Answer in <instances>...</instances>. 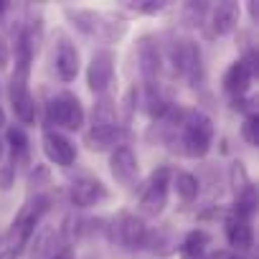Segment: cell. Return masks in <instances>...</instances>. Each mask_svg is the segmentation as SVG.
Returning <instances> with one entry per match:
<instances>
[{
  "mask_svg": "<svg viewBox=\"0 0 259 259\" xmlns=\"http://www.w3.org/2000/svg\"><path fill=\"white\" fill-rule=\"evenodd\" d=\"M181 148L191 158H203L213 143V124L211 117L203 112H186L181 122Z\"/></svg>",
  "mask_w": 259,
  "mask_h": 259,
  "instance_id": "obj_1",
  "label": "cell"
},
{
  "mask_svg": "<svg viewBox=\"0 0 259 259\" xmlns=\"http://www.w3.org/2000/svg\"><path fill=\"white\" fill-rule=\"evenodd\" d=\"M66 16L71 18V23L87 33V36H99L104 41H117L124 31H127V21L124 18H112L97 11H84V8H66Z\"/></svg>",
  "mask_w": 259,
  "mask_h": 259,
  "instance_id": "obj_2",
  "label": "cell"
},
{
  "mask_svg": "<svg viewBox=\"0 0 259 259\" xmlns=\"http://www.w3.org/2000/svg\"><path fill=\"white\" fill-rule=\"evenodd\" d=\"M84 107L81 99L74 92H59L46 102V122L66 130V133H76L84 127Z\"/></svg>",
  "mask_w": 259,
  "mask_h": 259,
  "instance_id": "obj_3",
  "label": "cell"
},
{
  "mask_svg": "<svg viewBox=\"0 0 259 259\" xmlns=\"http://www.w3.org/2000/svg\"><path fill=\"white\" fill-rule=\"evenodd\" d=\"M148 224L145 219H140L138 213L133 211H119L112 224H109V236L117 246L127 249V251H138L145 246V239H148Z\"/></svg>",
  "mask_w": 259,
  "mask_h": 259,
  "instance_id": "obj_4",
  "label": "cell"
},
{
  "mask_svg": "<svg viewBox=\"0 0 259 259\" xmlns=\"http://www.w3.org/2000/svg\"><path fill=\"white\" fill-rule=\"evenodd\" d=\"M138 56H140V74L145 81L148 94H158L160 89V74H163V51L155 36H143L138 44Z\"/></svg>",
  "mask_w": 259,
  "mask_h": 259,
  "instance_id": "obj_5",
  "label": "cell"
},
{
  "mask_svg": "<svg viewBox=\"0 0 259 259\" xmlns=\"http://www.w3.org/2000/svg\"><path fill=\"white\" fill-rule=\"evenodd\" d=\"M130 138H133V133L122 124H94L84 133V145L92 153H107V150L112 153L114 148L124 145Z\"/></svg>",
  "mask_w": 259,
  "mask_h": 259,
  "instance_id": "obj_6",
  "label": "cell"
},
{
  "mask_svg": "<svg viewBox=\"0 0 259 259\" xmlns=\"http://www.w3.org/2000/svg\"><path fill=\"white\" fill-rule=\"evenodd\" d=\"M168 176L170 170L163 168L160 173H155L148 183V188L140 196V219H158L165 206H168Z\"/></svg>",
  "mask_w": 259,
  "mask_h": 259,
  "instance_id": "obj_7",
  "label": "cell"
},
{
  "mask_svg": "<svg viewBox=\"0 0 259 259\" xmlns=\"http://www.w3.org/2000/svg\"><path fill=\"white\" fill-rule=\"evenodd\" d=\"M114 81V54L109 49H97L87 66V87L94 94H104Z\"/></svg>",
  "mask_w": 259,
  "mask_h": 259,
  "instance_id": "obj_8",
  "label": "cell"
},
{
  "mask_svg": "<svg viewBox=\"0 0 259 259\" xmlns=\"http://www.w3.org/2000/svg\"><path fill=\"white\" fill-rule=\"evenodd\" d=\"M109 173L124 188H130V186L138 181V176H140V160H138V155L133 153V148H130V145H119V148L112 150V155H109Z\"/></svg>",
  "mask_w": 259,
  "mask_h": 259,
  "instance_id": "obj_9",
  "label": "cell"
},
{
  "mask_svg": "<svg viewBox=\"0 0 259 259\" xmlns=\"http://www.w3.org/2000/svg\"><path fill=\"white\" fill-rule=\"evenodd\" d=\"M69 198L76 208H89V206H97V203H104L109 198V188L99 181V178H92V176H81L76 178L71 186H69Z\"/></svg>",
  "mask_w": 259,
  "mask_h": 259,
  "instance_id": "obj_10",
  "label": "cell"
},
{
  "mask_svg": "<svg viewBox=\"0 0 259 259\" xmlns=\"http://www.w3.org/2000/svg\"><path fill=\"white\" fill-rule=\"evenodd\" d=\"M44 155L54 165L69 168L76 160V148H74V143L64 133H59V130H46V133H44Z\"/></svg>",
  "mask_w": 259,
  "mask_h": 259,
  "instance_id": "obj_11",
  "label": "cell"
},
{
  "mask_svg": "<svg viewBox=\"0 0 259 259\" xmlns=\"http://www.w3.org/2000/svg\"><path fill=\"white\" fill-rule=\"evenodd\" d=\"M79 66H81L79 49L64 33H59V44H56V51H54V69H56L59 79L61 81H74L76 74H79Z\"/></svg>",
  "mask_w": 259,
  "mask_h": 259,
  "instance_id": "obj_12",
  "label": "cell"
},
{
  "mask_svg": "<svg viewBox=\"0 0 259 259\" xmlns=\"http://www.w3.org/2000/svg\"><path fill=\"white\" fill-rule=\"evenodd\" d=\"M226 241L231 246V251H249L254 246V229H251V221L246 219H239V216H229L226 219Z\"/></svg>",
  "mask_w": 259,
  "mask_h": 259,
  "instance_id": "obj_13",
  "label": "cell"
},
{
  "mask_svg": "<svg viewBox=\"0 0 259 259\" xmlns=\"http://www.w3.org/2000/svg\"><path fill=\"white\" fill-rule=\"evenodd\" d=\"M256 76V71L244 61V59H239V61H234L226 71H224V89L229 92V94H234L236 99L249 89V84H251V79Z\"/></svg>",
  "mask_w": 259,
  "mask_h": 259,
  "instance_id": "obj_14",
  "label": "cell"
},
{
  "mask_svg": "<svg viewBox=\"0 0 259 259\" xmlns=\"http://www.w3.org/2000/svg\"><path fill=\"white\" fill-rule=\"evenodd\" d=\"M239 13H241L239 6L231 3V0H224V3L213 6V11H211L213 33H219V36H229V33L236 28V23H239Z\"/></svg>",
  "mask_w": 259,
  "mask_h": 259,
  "instance_id": "obj_15",
  "label": "cell"
},
{
  "mask_svg": "<svg viewBox=\"0 0 259 259\" xmlns=\"http://www.w3.org/2000/svg\"><path fill=\"white\" fill-rule=\"evenodd\" d=\"M6 143L11 145V165H13V170L23 168L28 163V138H26V130L23 127H8Z\"/></svg>",
  "mask_w": 259,
  "mask_h": 259,
  "instance_id": "obj_16",
  "label": "cell"
},
{
  "mask_svg": "<svg viewBox=\"0 0 259 259\" xmlns=\"http://www.w3.org/2000/svg\"><path fill=\"white\" fill-rule=\"evenodd\" d=\"M208 244H211V236L203 229H193L186 234V239L181 244V256L183 259H201Z\"/></svg>",
  "mask_w": 259,
  "mask_h": 259,
  "instance_id": "obj_17",
  "label": "cell"
},
{
  "mask_svg": "<svg viewBox=\"0 0 259 259\" xmlns=\"http://www.w3.org/2000/svg\"><path fill=\"white\" fill-rule=\"evenodd\" d=\"M173 188H176V193H178L181 201L193 203L198 198V193H201V181L193 173H188V170H178L176 178H173Z\"/></svg>",
  "mask_w": 259,
  "mask_h": 259,
  "instance_id": "obj_18",
  "label": "cell"
},
{
  "mask_svg": "<svg viewBox=\"0 0 259 259\" xmlns=\"http://www.w3.org/2000/svg\"><path fill=\"white\" fill-rule=\"evenodd\" d=\"M61 236H59V231H54V229H44L38 236H36V244H33V251H31V259H49V256H54L61 246L56 244Z\"/></svg>",
  "mask_w": 259,
  "mask_h": 259,
  "instance_id": "obj_19",
  "label": "cell"
},
{
  "mask_svg": "<svg viewBox=\"0 0 259 259\" xmlns=\"http://www.w3.org/2000/svg\"><path fill=\"white\" fill-rule=\"evenodd\" d=\"M254 213H256V188H254V183H251V186H249L246 191L236 193V203H234V216L251 221V216H254Z\"/></svg>",
  "mask_w": 259,
  "mask_h": 259,
  "instance_id": "obj_20",
  "label": "cell"
},
{
  "mask_svg": "<svg viewBox=\"0 0 259 259\" xmlns=\"http://www.w3.org/2000/svg\"><path fill=\"white\" fill-rule=\"evenodd\" d=\"M208 11H211L208 3H196V0H191V3L183 6L181 16H183V23L188 28H201L203 21H206V16H208Z\"/></svg>",
  "mask_w": 259,
  "mask_h": 259,
  "instance_id": "obj_21",
  "label": "cell"
},
{
  "mask_svg": "<svg viewBox=\"0 0 259 259\" xmlns=\"http://www.w3.org/2000/svg\"><path fill=\"white\" fill-rule=\"evenodd\" d=\"M229 178H231V188H234V193H241V191H246V188L251 186V178H249L246 165H244L241 160H234V163L229 165Z\"/></svg>",
  "mask_w": 259,
  "mask_h": 259,
  "instance_id": "obj_22",
  "label": "cell"
},
{
  "mask_svg": "<svg viewBox=\"0 0 259 259\" xmlns=\"http://www.w3.org/2000/svg\"><path fill=\"white\" fill-rule=\"evenodd\" d=\"M114 119H117V109H114V104H112V99H99L97 104H94V124H114Z\"/></svg>",
  "mask_w": 259,
  "mask_h": 259,
  "instance_id": "obj_23",
  "label": "cell"
},
{
  "mask_svg": "<svg viewBox=\"0 0 259 259\" xmlns=\"http://www.w3.org/2000/svg\"><path fill=\"white\" fill-rule=\"evenodd\" d=\"M46 183H51V173H49L46 165H38L36 170H31V176H28V191H31V196H33V191L41 193V188Z\"/></svg>",
  "mask_w": 259,
  "mask_h": 259,
  "instance_id": "obj_24",
  "label": "cell"
},
{
  "mask_svg": "<svg viewBox=\"0 0 259 259\" xmlns=\"http://www.w3.org/2000/svg\"><path fill=\"white\" fill-rule=\"evenodd\" d=\"M256 127H259V119H256L254 112H249V114L244 117V122H241V135H244V140H246L249 145H256V140H259Z\"/></svg>",
  "mask_w": 259,
  "mask_h": 259,
  "instance_id": "obj_25",
  "label": "cell"
},
{
  "mask_svg": "<svg viewBox=\"0 0 259 259\" xmlns=\"http://www.w3.org/2000/svg\"><path fill=\"white\" fill-rule=\"evenodd\" d=\"M16 183V170L11 163H0V191H11Z\"/></svg>",
  "mask_w": 259,
  "mask_h": 259,
  "instance_id": "obj_26",
  "label": "cell"
},
{
  "mask_svg": "<svg viewBox=\"0 0 259 259\" xmlns=\"http://www.w3.org/2000/svg\"><path fill=\"white\" fill-rule=\"evenodd\" d=\"M11 54H13V51H11L8 38H6V36H0V74L11 69Z\"/></svg>",
  "mask_w": 259,
  "mask_h": 259,
  "instance_id": "obj_27",
  "label": "cell"
},
{
  "mask_svg": "<svg viewBox=\"0 0 259 259\" xmlns=\"http://www.w3.org/2000/svg\"><path fill=\"white\" fill-rule=\"evenodd\" d=\"M130 8H135L138 13H158V11H163L165 8V3H135V6H130Z\"/></svg>",
  "mask_w": 259,
  "mask_h": 259,
  "instance_id": "obj_28",
  "label": "cell"
},
{
  "mask_svg": "<svg viewBox=\"0 0 259 259\" xmlns=\"http://www.w3.org/2000/svg\"><path fill=\"white\" fill-rule=\"evenodd\" d=\"M211 259H244V256L236 254V251H231V249H224V251H216Z\"/></svg>",
  "mask_w": 259,
  "mask_h": 259,
  "instance_id": "obj_29",
  "label": "cell"
},
{
  "mask_svg": "<svg viewBox=\"0 0 259 259\" xmlns=\"http://www.w3.org/2000/svg\"><path fill=\"white\" fill-rule=\"evenodd\" d=\"M74 254H71V246H61L54 256H49V259H71Z\"/></svg>",
  "mask_w": 259,
  "mask_h": 259,
  "instance_id": "obj_30",
  "label": "cell"
},
{
  "mask_svg": "<svg viewBox=\"0 0 259 259\" xmlns=\"http://www.w3.org/2000/svg\"><path fill=\"white\" fill-rule=\"evenodd\" d=\"M0 259H18V254H16V249H3L0 251Z\"/></svg>",
  "mask_w": 259,
  "mask_h": 259,
  "instance_id": "obj_31",
  "label": "cell"
},
{
  "mask_svg": "<svg viewBox=\"0 0 259 259\" xmlns=\"http://www.w3.org/2000/svg\"><path fill=\"white\" fill-rule=\"evenodd\" d=\"M6 11H8V3H3V0H0V21H3V16H6Z\"/></svg>",
  "mask_w": 259,
  "mask_h": 259,
  "instance_id": "obj_32",
  "label": "cell"
},
{
  "mask_svg": "<svg viewBox=\"0 0 259 259\" xmlns=\"http://www.w3.org/2000/svg\"><path fill=\"white\" fill-rule=\"evenodd\" d=\"M6 127V112H3V107H0V130Z\"/></svg>",
  "mask_w": 259,
  "mask_h": 259,
  "instance_id": "obj_33",
  "label": "cell"
},
{
  "mask_svg": "<svg viewBox=\"0 0 259 259\" xmlns=\"http://www.w3.org/2000/svg\"><path fill=\"white\" fill-rule=\"evenodd\" d=\"M6 239H8V231H0V244H6Z\"/></svg>",
  "mask_w": 259,
  "mask_h": 259,
  "instance_id": "obj_34",
  "label": "cell"
},
{
  "mask_svg": "<svg viewBox=\"0 0 259 259\" xmlns=\"http://www.w3.org/2000/svg\"><path fill=\"white\" fill-rule=\"evenodd\" d=\"M0 158H3V140H0Z\"/></svg>",
  "mask_w": 259,
  "mask_h": 259,
  "instance_id": "obj_35",
  "label": "cell"
}]
</instances>
